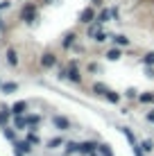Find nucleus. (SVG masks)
Segmentation results:
<instances>
[{
	"instance_id": "obj_1",
	"label": "nucleus",
	"mask_w": 154,
	"mask_h": 156,
	"mask_svg": "<svg viewBox=\"0 0 154 156\" xmlns=\"http://www.w3.org/2000/svg\"><path fill=\"white\" fill-rule=\"evenodd\" d=\"M20 18H23L25 23H34V18H36V7H34V5H25L23 12H20Z\"/></svg>"
},
{
	"instance_id": "obj_2",
	"label": "nucleus",
	"mask_w": 154,
	"mask_h": 156,
	"mask_svg": "<svg viewBox=\"0 0 154 156\" xmlns=\"http://www.w3.org/2000/svg\"><path fill=\"white\" fill-rule=\"evenodd\" d=\"M79 152H82V154H86V156H91V154L98 152V143H93V140L82 143V145H79Z\"/></svg>"
},
{
	"instance_id": "obj_3",
	"label": "nucleus",
	"mask_w": 154,
	"mask_h": 156,
	"mask_svg": "<svg viewBox=\"0 0 154 156\" xmlns=\"http://www.w3.org/2000/svg\"><path fill=\"white\" fill-rule=\"evenodd\" d=\"M93 20H95V12H93L91 7H86V9L82 12V14H79V23L88 25V23H93Z\"/></svg>"
},
{
	"instance_id": "obj_4",
	"label": "nucleus",
	"mask_w": 154,
	"mask_h": 156,
	"mask_svg": "<svg viewBox=\"0 0 154 156\" xmlns=\"http://www.w3.org/2000/svg\"><path fill=\"white\" fill-rule=\"evenodd\" d=\"M52 125L59 129V131H66V129H70V122H68L66 118H61V115H55V118H52Z\"/></svg>"
},
{
	"instance_id": "obj_5",
	"label": "nucleus",
	"mask_w": 154,
	"mask_h": 156,
	"mask_svg": "<svg viewBox=\"0 0 154 156\" xmlns=\"http://www.w3.org/2000/svg\"><path fill=\"white\" fill-rule=\"evenodd\" d=\"M55 63H57V57L52 55V52H45V55L41 57V66H43V68H52Z\"/></svg>"
},
{
	"instance_id": "obj_6",
	"label": "nucleus",
	"mask_w": 154,
	"mask_h": 156,
	"mask_svg": "<svg viewBox=\"0 0 154 156\" xmlns=\"http://www.w3.org/2000/svg\"><path fill=\"white\" fill-rule=\"evenodd\" d=\"M66 77H68V79H73V82H79V79H82V75H79L77 66H75V61L70 63V70H66Z\"/></svg>"
},
{
	"instance_id": "obj_7",
	"label": "nucleus",
	"mask_w": 154,
	"mask_h": 156,
	"mask_svg": "<svg viewBox=\"0 0 154 156\" xmlns=\"http://www.w3.org/2000/svg\"><path fill=\"white\" fill-rule=\"evenodd\" d=\"M25 111H27V102H16V104L12 106V113L14 115H23Z\"/></svg>"
},
{
	"instance_id": "obj_8",
	"label": "nucleus",
	"mask_w": 154,
	"mask_h": 156,
	"mask_svg": "<svg viewBox=\"0 0 154 156\" xmlns=\"http://www.w3.org/2000/svg\"><path fill=\"white\" fill-rule=\"evenodd\" d=\"M14 147L18 149L20 154H30V152H32V143H30V140H23V143H16Z\"/></svg>"
},
{
	"instance_id": "obj_9",
	"label": "nucleus",
	"mask_w": 154,
	"mask_h": 156,
	"mask_svg": "<svg viewBox=\"0 0 154 156\" xmlns=\"http://www.w3.org/2000/svg\"><path fill=\"white\" fill-rule=\"evenodd\" d=\"M7 61H9V66H16V63H18V55H16L14 48H9V50H7Z\"/></svg>"
},
{
	"instance_id": "obj_10",
	"label": "nucleus",
	"mask_w": 154,
	"mask_h": 156,
	"mask_svg": "<svg viewBox=\"0 0 154 156\" xmlns=\"http://www.w3.org/2000/svg\"><path fill=\"white\" fill-rule=\"evenodd\" d=\"M111 16H113V14H111L109 9H104V12H100V14H98V18H95V20H98V23L102 25V23H107V20L111 18Z\"/></svg>"
},
{
	"instance_id": "obj_11",
	"label": "nucleus",
	"mask_w": 154,
	"mask_h": 156,
	"mask_svg": "<svg viewBox=\"0 0 154 156\" xmlns=\"http://www.w3.org/2000/svg\"><path fill=\"white\" fill-rule=\"evenodd\" d=\"M0 88H2V93H14V90L18 88V84H14V82H7V84H0Z\"/></svg>"
},
{
	"instance_id": "obj_12",
	"label": "nucleus",
	"mask_w": 154,
	"mask_h": 156,
	"mask_svg": "<svg viewBox=\"0 0 154 156\" xmlns=\"http://www.w3.org/2000/svg\"><path fill=\"white\" fill-rule=\"evenodd\" d=\"M107 59H109V61H118V59H120V50H118V48L109 50V52H107Z\"/></svg>"
},
{
	"instance_id": "obj_13",
	"label": "nucleus",
	"mask_w": 154,
	"mask_h": 156,
	"mask_svg": "<svg viewBox=\"0 0 154 156\" xmlns=\"http://www.w3.org/2000/svg\"><path fill=\"white\" fill-rule=\"evenodd\" d=\"M113 41L118 43V45H129V39H127L125 34H118V36H113Z\"/></svg>"
},
{
	"instance_id": "obj_14",
	"label": "nucleus",
	"mask_w": 154,
	"mask_h": 156,
	"mask_svg": "<svg viewBox=\"0 0 154 156\" xmlns=\"http://www.w3.org/2000/svg\"><path fill=\"white\" fill-rule=\"evenodd\" d=\"M79 152V145L77 143H66V154H75Z\"/></svg>"
},
{
	"instance_id": "obj_15",
	"label": "nucleus",
	"mask_w": 154,
	"mask_h": 156,
	"mask_svg": "<svg viewBox=\"0 0 154 156\" xmlns=\"http://www.w3.org/2000/svg\"><path fill=\"white\" fill-rule=\"evenodd\" d=\"M98 32H100V23H98V20H93V25L88 27V32H86V34H88V36H95Z\"/></svg>"
},
{
	"instance_id": "obj_16",
	"label": "nucleus",
	"mask_w": 154,
	"mask_h": 156,
	"mask_svg": "<svg viewBox=\"0 0 154 156\" xmlns=\"http://www.w3.org/2000/svg\"><path fill=\"white\" fill-rule=\"evenodd\" d=\"M25 120H27V125H30V127H36V125L41 122V118H39V115H27Z\"/></svg>"
},
{
	"instance_id": "obj_17",
	"label": "nucleus",
	"mask_w": 154,
	"mask_h": 156,
	"mask_svg": "<svg viewBox=\"0 0 154 156\" xmlns=\"http://www.w3.org/2000/svg\"><path fill=\"white\" fill-rule=\"evenodd\" d=\"M23 127H27V120L23 115H16V129H23Z\"/></svg>"
},
{
	"instance_id": "obj_18",
	"label": "nucleus",
	"mask_w": 154,
	"mask_h": 156,
	"mask_svg": "<svg viewBox=\"0 0 154 156\" xmlns=\"http://www.w3.org/2000/svg\"><path fill=\"white\" fill-rule=\"evenodd\" d=\"M107 100H109V102H113V104H116V102L120 100V95H118V93H113V90H107Z\"/></svg>"
},
{
	"instance_id": "obj_19",
	"label": "nucleus",
	"mask_w": 154,
	"mask_h": 156,
	"mask_svg": "<svg viewBox=\"0 0 154 156\" xmlns=\"http://www.w3.org/2000/svg\"><path fill=\"white\" fill-rule=\"evenodd\" d=\"M93 90H95V93H100V95H107V86H104V84H95Z\"/></svg>"
},
{
	"instance_id": "obj_20",
	"label": "nucleus",
	"mask_w": 154,
	"mask_h": 156,
	"mask_svg": "<svg viewBox=\"0 0 154 156\" xmlns=\"http://www.w3.org/2000/svg\"><path fill=\"white\" fill-rule=\"evenodd\" d=\"M73 43H75V34H73V32H70V34L66 36V41H63V48H70Z\"/></svg>"
},
{
	"instance_id": "obj_21",
	"label": "nucleus",
	"mask_w": 154,
	"mask_h": 156,
	"mask_svg": "<svg viewBox=\"0 0 154 156\" xmlns=\"http://www.w3.org/2000/svg\"><path fill=\"white\" fill-rule=\"evenodd\" d=\"M5 138H7V140H14V138H16V133H14V129H9V127H5Z\"/></svg>"
},
{
	"instance_id": "obj_22",
	"label": "nucleus",
	"mask_w": 154,
	"mask_h": 156,
	"mask_svg": "<svg viewBox=\"0 0 154 156\" xmlns=\"http://www.w3.org/2000/svg\"><path fill=\"white\" fill-rule=\"evenodd\" d=\"M138 100L141 102H154V95L152 93H143V95H138Z\"/></svg>"
},
{
	"instance_id": "obj_23",
	"label": "nucleus",
	"mask_w": 154,
	"mask_h": 156,
	"mask_svg": "<svg viewBox=\"0 0 154 156\" xmlns=\"http://www.w3.org/2000/svg\"><path fill=\"white\" fill-rule=\"evenodd\" d=\"M63 140H61V138H52V140L50 143H48V147H50V149H55V147H59V145H61Z\"/></svg>"
},
{
	"instance_id": "obj_24",
	"label": "nucleus",
	"mask_w": 154,
	"mask_h": 156,
	"mask_svg": "<svg viewBox=\"0 0 154 156\" xmlns=\"http://www.w3.org/2000/svg\"><path fill=\"white\" fill-rule=\"evenodd\" d=\"M141 147H143V152H152V149H154V145H152V140H143Z\"/></svg>"
},
{
	"instance_id": "obj_25",
	"label": "nucleus",
	"mask_w": 154,
	"mask_h": 156,
	"mask_svg": "<svg viewBox=\"0 0 154 156\" xmlns=\"http://www.w3.org/2000/svg\"><path fill=\"white\" fill-rule=\"evenodd\" d=\"M143 61H145V66H152V63H154V52H147Z\"/></svg>"
},
{
	"instance_id": "obj_26",
	"label": "nucleus",
	"mask_w": 154,
	"mask_h": 156,
	"mask_svg": "<svg viewBox=\"0 0 154 156\" xmlns=\"http://www.w3.org/2000/svg\"><path fill=\"white\" fill-rule=\"evenodd\" d=\"M7 120H9V111H0V127H2Z\"/></svg>"
},
{
	"instance_id": "obj_27",
	"label": "nucleus",
	"mask_w": 154,
	"mask_h": 156,
	"mask_svg": "<svg viewBox=\"0 0 154 156\" xmlns=\"http://www.w3.org/2000/svg\"><path fill=\"white\" fill-rule=\"evenodd\" d=\"M107 39H109V36L104 34V32H98V34H95V41H98V43H104Z\"/></svg>"
},
{
	"instance_id": "obj_28",
	"label": "nucleus",
	"mask_w": 154,
	"mask_h": 156,
	"mask_svg": "<svg viewBox=\"0 0 154 156\" xmlns=\"http://www.w3.org/2000/svg\"><path fill=\"white\" fill-rule=\"evenodd\" d=\"M27 140L32 145H36V143H39V136H36V133H27Z\"/></svg>"
},
{
	"instance_id": "obj_29",
	"label": "nucleus",
	"mask_w": 154,
	"mask_h": 156,
	"mask_svg": "<svg viewBox=\"0 0 154 156\" xmlns=\"http://www.w3.org/2000/svg\"><path fill=\"white\" fill-rule=\"evenodd\" d=\"M125 95H127V98H136V90H134V88H127Z\"/></svg>"
},
{
	"instance_id": "obj_30",
	"label": "nucleus",
	"mask_w": 154,
	"mask_h": 156,
	"mask_svg": "<svg viewBox=\"0 0 154 156\" xmlns=\"http://www.w3.org/2000/svg\"><path fill=\"white\" fill-rule=\"evenodd\" d=\"M9 7V0H2V2H0V12H2V9H7Z\"/></svg>"
},
{
	"instance_id": "obj_31",
	"label": "nucleus",
	"mask_w": 154,
	"mask_h": 156,
	"mask_svg": "<svg viewBox=\"0 0 154 156\" xmlns=\"http://www.w3.org/2000/svg\"><path fill=\"white\" fill-rule=\"evenodd\" d=\"M147 120H150V122H154V111H152V113H147Z\"/></svg>"
},
{
	"instance_id": "obj_32",
	"label": "nucleus",
	"mask_w": 154,
	"mask_h": 156,
	"mask_svg": "<svg viewBox=\"0 0 154 156\" xmlns=\"http://www.w3.org/2000/svg\"><path fill=\"white\" fill-rule=\"evenodd\" d=\"M0 27H2V20H0Z\"/></svg>"
}]
</instances>
